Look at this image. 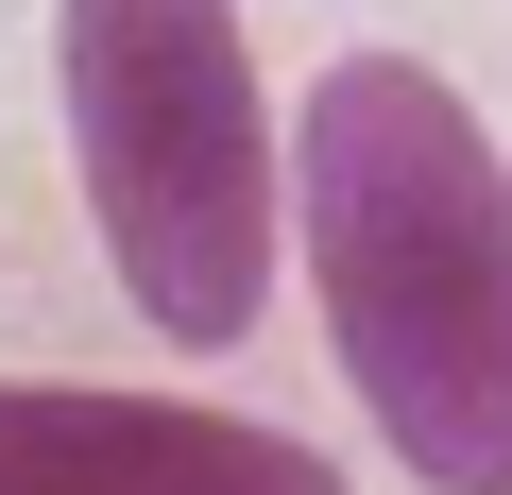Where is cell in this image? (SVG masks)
<instances>
[{
    "instance_id": "cell-1",
    "label": "cell",
    "mask_w": 512,
    "mask_h": 495,
    "mask_svg": "<svg viewBox=\"0 0 512 495\" xmlns=\"http://www.w3.org/2000/svg\"><path fill=\"white\" fill-rule=\"evenodd\" d=\"M274 239L427 495H512V154L427 52H325L274 120Z\"/></svg>"
},
{
    "instance_id": "cell-2",
    "label": "cell",
    "mask_w": 512,
    "mask_h": 495,
    "mask_svg": "<svg viewBox=\"0 0 512 495\" xmlns=\"http://www.w3.org/2000/svg\"><path fill=\"white\" fill-rule=\"evenodd\" d=\"M52 103L103 274L154 342H256L274 308V103L239 0H52Z\"/></svg>"
},
{
    "instance_id": "cell-3",
    "label": "cell",
    "mask_w": 512,
    "mask_h": 495,
    "mask_svg": "<svg viewBox=\"0 0 512 495\" xmlns=\"http://www.w3.org/2000/svg\"><path fill=\"white\" fill-rule=\"evenodd\" d=\"M0 495H342V461L256 410H205V393L0 376Z\"/></svg>"
}]
</instances>
